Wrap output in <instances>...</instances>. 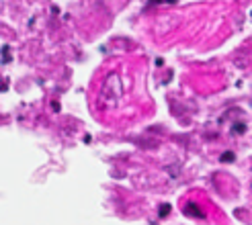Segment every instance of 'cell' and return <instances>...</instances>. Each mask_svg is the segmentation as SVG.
Here are the masks:
<instances>
[{"mask_svg":"<svg viewBox=\"0 0 252 225\" xmlns=\"http://www.w3.org/2000/svg\"><path fill=\"white\" fill-rule=\"evenodd\" d=\"M123 94V84H121V78L117 74H109L105 84H103V90H100V103L107 105V107H113L119 103V98Z\"/></svg>","mask_w":252,"mask_h":225,"instance_id":"obj_1","label":"cell"},{"mask_svg":"<svg viewBox=\"0 0 252 225\" xmlns=\"http://www.w3.org/2000/svg\"><path fill=\"white\" fill-rule=\"evenodd\" d=\"M185 215H189V217H205V213L201 211V207L195 205V203L185 205Z\"/></svg>","mask_w":252,"mask_h":225,"instance_id":"obj_2","label":"cell"},{"mask_svg":"<svg viewBox=\"0 0 252 225\" xmlns=\"http://www.w3.org/2000/svg\"><path fill=\"white\" fill-rule=\"evenodd\" d=\"M234 160H236V154H234V152H223V154L220 156L221 164H230V162H234Z\"/></svg>","mask_w":252,"mask_h":225,"instance_id":"obj_3","label":"cell"},{"mask_svg":"<svg viewBox=\"0 0 252 225\" xmlns=\"http://www.w3.org/2000/svg\"><path fill=\"white\" fill-rule=\"evenodd\" d=\"M168 213H170V205H168V203L162 205V207H160V217H166Z\"/></svg>","mask_w":252,"mask_h":225,"instance_id":"obj_4","label":"cell"},{"mask_svg":"<svg viewBox=\"0 0 252 225\" xmlns=\"http://www.w3.org/2000/svg\"><path fill=\"white\" fill-rule=\"evenodd\" d=\"M242 131H244V125L242 123H236L234 125V133H242Z\"/></svg>","mask_w":252,"mask_h":225,"instance_id":"obj_5","label":"cell"},{"mask_svg":"<svg viewBox=\"0 0 252 225\" xmlns=\"http://www.w3.org/2000/svg\"><path fill=\"white\" fill-rule=\"evenodd\" d=\"M162 2H176V0H150V4H162Z\"/></svg>","mask_w":252,"mask_h":225,"instance_id":"obj_6","label":"cell"}]
</instances>
